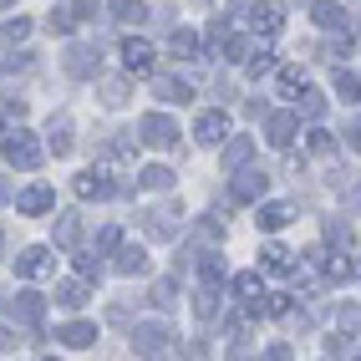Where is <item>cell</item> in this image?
<instances>
[{
	"instance_id": "6da1fadb",
	"label": "cell",
	"mask_w": 361,
	"mask_h": 361,
	"mask_svg": "<svg viewBox=\"0 0 361 361\" xmlns=\"http://www.w3.org/2000/svg\"><path fill=\"white\" fill-rule=\"evenodd\" d=\"M137 133H142L148 148H178V123H173V117H163V112H148L137 123Z\"/></svg>"
},
{
	"instance_id": "7a4b0ae2",
	"label": "cell",
	"mask_w": 361,
	"mask_h": 361,
	"mask_svg": "<svg viewBox=\"0 0 361 361\" xmlns=\"http://www.w3.org/2000/svg\"><path fill=\"white\" fill-rule=\"evenodd\" d=\"M168 341H173V331L158 326V321H142V326L133 331V351H137V356H148V361H153V356H163V351H168Z\"/></svg>"
},
{
	"instance_id": "3957f363",
	"label": "cell",
	"mask_w": 361,
	"mask_h": 361,
	"mask_svg": "<svg viewBox=\"0 0 361 361\" xmlns=\"http://www.w3.org/2000/svg\"><path fill=\"white\" fill-rule=\"evenodd\" d=\"M71 188H77V199H112L117 194V183L107 178V168H82Z\"/></svg>"
},
{
	"instance_id": "277c9868",
	"label": "cell",
	"mask_w": 361,
	"mask_h": 361,
	"mask_svg": "<svg viewBox=\"0 0 361 361\" xmlns=\"http://www.w3.org/2000/svg\"><path fill=\"white\" fill-rule=\"evenodd\" d=\"M51 270H56V259H51V250H41V245L20 250V259H16V275L20 280H46Z\"/></svg>"
},
{
	"instance_id": "5b68a950",
	"label": "cell",
	"mask_w": 361,
	"mask_h": 361,
	"mask_svg": "<svg viewBox=\"0 0 361 361\" xmlns=\"http://www.w3.org/2000/svg\"><path fill=\"white\" fill-rule=\"evenodd\" d=\"M153 56H158V51H153L148 41H137V36H128V41H123V66L133 71V77H153V66H158Z\"/></svg>"
},
{
	"instance_id": "8992f818",
	"label": "cell",
	"mask_w": 361,
	"mask_h": 361,
	"mask_svg": "<svg viewBox=\"0 0 361 361\" xmlns=\"http://www.w3.org/2000/svg\"><path fill=\"white\" fill-rule=\"evenodd\" d=\"M6 163L36 168V163H41V142H36L31 133H11V137H6Z\"/></svg>"
},
{
	"instance_id": "52a82bcc",
	"label": "cell",
	"mask_w": 361,
	"mask_h": 361,
	"mask_svg": "<svg viewBox=\"0 0 361 361\" xmlns=\"http://www.w3.org/2000/svg\"><path fill=\"white\" fill-rule=\"evenodd\" d=\"M264 188H270V173H259V168H250V173H239V178H234L229 199H234V204H255V199H264Z\"/></svg>"
},
{
	"instance_id": "ba28073f",
	"label": "cell",
	"mask_w": 361,
	"mask_h": 361,
	"mask_svg": "<svg viewBox=\"0 0 361 361\" xmlns=\"http://www.w3.org/2000/svg\"><path fill=\"white\" fill-rule=\"evenodd\" d=\"M194 137L209 142V148H224V142H229V117L224 112H204L199 123H194Z\"/></svg>"
},
{
	"instance_id": "9c48e42d",
	"label": "cell",
	"mask_w": 361,
	"mask_h": 361,
	"mask_svg": "<svg viewBox=\"0 0 361 361\" xmlns=\"http://www.w3.org/2000/svg\"><path fill=\"white\" fill-rule=\"evenodd\" d=\"M264 133H270V148H290L295 133H300V117H295V112H270Z\"/></svg>"
},
{
	"instance_id": "30bf717a",
	"label": "cell",
	"mask_w": 361,
	"mask_h": 361,
	"mask_svg": "<svg viewBox=\"0 0 361 361\" xmlns=\"http://www.w3.org/2000/svg\"><path fill=\"white\" fill-rule=\"evenodd\" d=\"M41 316H46V300H41L36 290H20V295L11 300V321H20V326H41Z\"/></svg>"
},
{
	"instance_id": "8fae6325",
	"label": "cell",
	"mask_w": 361,
	"mask_h": 361,
	"mask_svg": "<svg viewBox=\"0 0 361 361\" xmlns=\"http://www.w3.org/2000/svg\"><path fill=\"white\" fill-rule=\"evenodd\" d=\"M97 66H102L97 46H71V51H66V71H71V77H97Z\"/></svg>"
},
{
	"instance_id": "7c38bea8",
	"label": "cell",
	"mask_w": 361,
	"mask_h": 361,
	"mask_svg": "<svg viewBox=\"0 0 361 361\" xmlns=\"http://www.w3.org/2000/svg\"><path fill=\"white\" fill-rule=\"evenodd\" d=\"M16 209H20V214H51V209H56V194H51L46 183H31L26 194H16Z\"/></svg>"
},
{
	"instance_id": "4fadbf2b",
	"label": "cell",
	"mask_w": 361,
	"mask_h": 361,
	"mask_svg": "<svg viewBox=\"0 0 361 361\" xmlns=\"http://www.w3.org/2000/svg\"><path fill=\"white\" fill-rule=\"evenodd\" d=\"M56 341H61V346H71V351H87L92 341H97V326H92V321H71V326H61V331H56Z\"/></svg>"
},
{
	"instance_id": "5bb4252c",
	"label": "cell",
	"mask_w": 361,
	"mask_h": 361,
	"mask_svg": "<svg viewBox=\"0 0 361 361\" xmlns=\"http://www.w3.org/2000/svg\"><path fill=\"white\" fill-rule=\"evenodd\" d=\"M112 264H117V275H148V250H142V245H123L112 255Z\"/></svg>"
},
{
	"instance_id": "9a60e30c",
	"label": "cell",
	"mask_w": 361,
	"mask_h": 361,
	"mask_svg": "<svg viewBox=\"0 0 361 361\" xmlns=\"http://www.w3.org/2000/svg\"><path fill=\"white\" fill-rule=\"evenodd\" d=\"M173 219H183V214H178L173 204L153 209V214H148V234H153V239H173V234H178V224H173Z\"/></svg>"
},
{
	"instance_id": "2e32d148",
	"label": "cell",
	"mask_w": 361,
	"mask_h": 361,
	"mask_svg": "<svg viewBox=\"0 0 361 361\" xmlns=\"http://www.w3.org/2000/svg\"><path fill=\"white\" fill-rule=\"evenodd\" d=\"M250 158H255V137H229L224 153H219V163L229 168V173H234V168H245Z\"/></svg>"
},
{
	"instance_id": "e0dca14e",
	"label": "cell",
	"mask_w": 361,
	"mask_h": 361,
	"mask_svg": "<svg viewBox=\"0 0 361 361\" xmlns=\"http://www.w3.org/2000/svg\"><path fill=\"white\" fill-rule=\"evenodd\" d=\"M51 239H56L61 250H77V245H82V219H77V214H56Z\"/></svg>"
},
{
	"instance_id": "ac0fdd59",
	"label": "cell",
	"mask_w": 361,
	"mask_h": 361,
	"mask_svg": "<svg viewBox=\"0 0 361 361\" xmlns=\"http://www.w3.org/2000/svg\"><path fill=\"white\" fill-rule=\"evenodd\" d=\"M259 264H264L270 275H290V270H295V255L285 250V245H264V250H259Z\"/></svg>"
},
{
	"instance_id": "d6986e66",
	"label": "cell",
	"mask_w": 361,
	"mask_h": 361,
	"mask_svg": "<svg viewBox=\"0 0 361 361\" xmlns=\"http://www.w3.org/2000/svg\"><path fill=\"white\" fill-rule=\"evenodd\" d=\"M153 92H158L163 102H178V107H183V102H194V87H188L183 77H158Z\"/></svg>"
},
{
	"instance_id": "ffe728a7",
	"label": "cell",
	"mask_w": 361,
	"mask_h": 361,
	"mask_svg": "<svg viewBox=\"0 0 361 361\" xmlns=\"http://www.w3.org/2000/svg\"><path fill=\"white\" fill-rule=\"evenodd\" d=\"M310 16H316L321 31H341V26H346V11L336 6V0H316V6H310Z\"/></svg>"
},
{
	"instance_id": "44dd1931",
	"label": "cell",
	"mask_w": 361,
	"mask_h": 361,
	"mask_svg": "<svg viewBox=\"0 0 361 361\" xmlns=\"http://www.w3.org/2000/svg\"><path fill=\"white\" fill-rule=\"evenodd\" d=\"M264 234H275V229H285L290 224V204H259V219H255Z\"/></svg>"
},
{
	"instance_id": "7402d4cb",
	"label": "cell",
	"mask_w": 361,
	"mask_h": 361,
	"mask_svg": "<svg viewBox=\"0 0 361 361\" xmlns=\"http://www.w3.org/2000/svg\"><path fill=\"white\" fill-rule=\"evenodd\" d=\"M199 285H204V290H219V285H224V259L219 255H204L199 259Z\"/></svg>"
},
{
	"instance_id": "603a6c76",
	"label": "cell",
	"mask_w": 361,
	"mask_h": 361,
	"mask_svg": "<svg viewBox=\"0 0 361 361\" xmlns=\"http://www.w3.org/2000/svg\"><path fill=\"white\" fill-rule=\"evenodd\" d=\"M245 16H250V26L264 31V36H275V31H280V11H275V6H250Z\"/></svg>"
},
{
	"instance_id": "cb8c5ba5",
	"label": "cell",
	"mask_w": 361,
	"mask_h": 361,
	"mask_svg": "<svg viewBox=\"0 0 361 361\" xmlns=\"http://www.w3.org/2000/svg\"><path fill=\"white\" fill-rule=\"evenodd\" d=\"M56 305H66V310L87 305V280H61L56 285Z\"/></svg>"
},
{
	"instance_id": "d4e9b609",
	"label": "cell",
	"mask_w": 361,
	"mask_h": 361,
	"mask_svg": "<svg viewBox=\"0 0 361 361\" xmlns=\"http://www.w3.org/2000/svg\"><path fill=\"white\" fill-rule=\"evenodd\" d=\"M234 295L245 300V305H259V300H264V285H259V275H255V270H245V275L234 280Z\"/></svg>"
},
{
	"instance_id": "484cf974",
	"label": "cell",
	"mask_w": 361,
	"mask_h": 361,
	"mask_svg": "<svg viewBox=\"0 0 361 361\" xmlns=\"http://www.w3.org/2000/svg\"><path fill=\"white\" fill-rule=\"evenodd\" d=\"M107 158H112V163H137V148H133V133H117V137L107 142Z\"/></svg>"
},
{
	"instance_id": "4316f807",
	"label": "cell",
	"mask_w": 361,
	"mask_h": 361,
	"mask_svg": "<svg viewBox=\"0 0 361 361\" xmlns=\"http://www.w3.org/2000/svg\"><path fill=\"white\" fill-rule=\"evenodd\" d=\"M31 36V20L26 16H16V20H6V26H0V46H20Z\"/></svg>"
},
{
	"instance_id": "83f0119b",
	"label": "cell",
	"mask_w": 361,
	"mask_h": 361,
	"mask_svg": "<svg viewBox=\"0 0 361 361\" xmlns=\"http://www.w3.org/2000/svg\"><path fill=\"white\" fill-rule=\"evenodd\" d=\"M168 51H173V56H199V36L194 31H173V41H168Z\"/></svg>"
},
{
	"instance_id": "f1b7e54d",
	"label": "cell",
	"mask_w": 361,
	"mask_h": 361,
	"mask_svg": "<svg viewBox=\"0 0 361 361\" xmlns=\"http://www.w3.org/2000/svg\"><path fill=\"white\" fill-rule=\"evenodd\" d=\"M107 11H112L117 20H142V16H148V6H142V0H107Z\"/></svg>"
},
{
	"instance_id": "f546056e",
	"label": "cell",
	"mask_w": 361,
	"mask_h": 361,
	"mask_svg": "<svg viewBox=\"0 0 361 361\" xmlns=\"http://www.w3.org/2000/svg\"><path fill=\"white\" fill-rule=\"evenodd\" d=\"M336 326H341V336H361V305H341L336 310Z\"/></svg>"
},
{
	"instance_id": "4dcf8cb0",
	"label": "cell",
	"mask_w": 361,
	"mask_h": 361,
	"mask_svg": "<svg viewBox=\"0 0 361 361\" xmlns=\"http://www.w3.org/2000/svg\"><path fill=\"white\" fill-rule=\"evenodd\" d=\"M46 137H51V153H56V158L71 153V123H51V133H46Z\"/></svg>"
},
{
	"instance_id": "1f68e13d",
	"label": "cell",
	"mask_w": 361,
	"mask_h": 361,
	"mask_svg": "<svg viewBox=\"0 0 361 361\" xmlns=\"http://www.w3.org/2000/svg\"><path fill=\"white\" fill-rule=\"evenodd\" d=\"M336 92H341V102H361V82L351 71H336Z\"/></svg>"
},
{
	"instance_id": "d6a6232c",
	"label": "cell",
	"mask_w": 361,
	"mask_h": 361,
	"mask_svg": "<svg viewBox=\"0 0 361 361\" xmlns=\"http://www.w3.org/2000/svg\"><path fill=\"white\" fill-rule=\"evenodd\" d=\"M275 92H280V97H295V92H300V71H295V66H285L280 77H275Z\"/></svg>"
},
{
	"instance_id": "836d02e7",
	"label": "cell",
	"mask_w": 361,
	"mask_h": 361,
	"mask_svg": "<svg viewBox=\"0 0 361 361\" xmlns=\"http://www.w3.org/2000/svg\"><path fill=\"white\" fill-rule=\"evenodd\" d=\"M142 188H173V173H168V168H142Z\"/></svg>"
},
{
	"instance_id": "e575fe53",
	"label": "cell",
	"mask_w": 361,
	"mask_h": 361,
	"mask_svg": "<svg viewBox=\"0 0 361 361\" xmlns=\"http://www.w3.org/2000/svg\"><path fill=\"white\" fill-rule=\"evenodd\" d=\"M275 66V51H270V46H255V51H250V77H259V71H270Z\"/></svg>"
},
{
	"instance_id": "d590c367",
	"label": "cell",
	"mask_w": 361,
	"mask_h": 361,
	"mask_svg": "<svg viewBox=\"0 0 361 361\" xmlns=\"http://www.w3.org/2000/svg\"><path fill=\"white\" fill-rule=\"evenodd\" d=\"M300 107H305V117H321L326 112V97H321L316 87H300Z\"/></svg>"
},
{
	"instance_id": "8d00e7d4",
	"label": "cell",
	"mask_w": 361,
	"mask_h": 361,
	"mask_svg": "<svg viewBox=\"0 0 361 361\" xmlns=\"http://www.w3.org/2000/svg\"><path fill=\"white\" fill-rule=\"evenodd\" d=\"M173 295H178V285H173V280H158V285H153V305H158V310H168V305H178Z\"/></svg>"
},
{
	"instance_id": "74e56055",
	"label": "cell",
	"mask_w": 361,
	"mask_h": 361,
	"mask_svg": "<svg viewBox=\"0 0 361 361\" xmlns=\"http://www.w3.org/2000/svg\"><path fill=\"white\" fill-rule=\"evenodd\" d=\"M102 102L107 107H123L128 102V82H102Z\"/></svg>"
},
{
	"instance_id": "f35d334b",
	"label": "cell",
	"mask_w": 361,
	"mask_h": 361,
	"mask_svg": "<svg viewBox=\"0 0 361 361\" xmlns=\"http://www.w3.org/2000/svg\"><path fill=\"white\" fill-rule=\"evenodd\" d=\"M305 148H310V153H331V133H326V128H310V133H305Z\"/></svg>"
},
{
	"instance_id": "ab89813d",
	"label": "cell",
	"mask_w": 361,
	"mask_h": 361,
	"mask_svg": "<svg viewBox=\"0 0 361 361\" xmlns=\"http://www.w3.org/2000/svg\"><path fill=\"white\" fill-rule=\"evenodd\" d=\"M71 26H77V11H51V31L56 36H71Z\"/></svg>"
},
{
	"instance_id": "60d3db41",
	"label": "cell",
	"mask_w": 361,
	"mask_h": 361,
	"mask_svg": "<svg viewBox=\"0 0 361 361\" xmlns=\"http://www.w3.org/2000/svg\"><path fill=\"white\" fill-rule=\"evenodd\" d=\"M326 275H331V280H351V275H356V264H351V259H341V255H336V259L326 264Z\"/></svg>"
},
{
	"instance_id": "b9f144b4",
	"label": "cell",
	"mask_w": 361,
	"mask_h": 361,
	"mask_svg": "<svg viewBox=\"0 0 361 361\" xmlns=\"http://www.w3.org/2000/svg\"><path fill=\"white\" fill-rule=\"evenodd\" d=\"M77 270H82V280L102 275V255H82V259H77Z\"/></svg>"
},
{
	"instance_id": "7bdbcfd3",
	"label": "cell",
	"mask_w": 361,
	"mask_h": 361,
	"mask_svg": "<svg viewBox=\"0 0 361 361\" xmlns=\"http://www.w3.org/2000/svg\"><path fill=\"white\" fill-rule=\"evenodd\" d=\"M264 316H290V295H270V305H264Z\"/></svg>"
},
{
	"instance_id": "ee69618b",
	"label": "cell",
	"mask_w": 361,
	"mask_h": 361,
	"mask_svg": "<svg viewBox=\"0 0 361 361\" xmlns=\"http://www.w3.org/2000/svg\"><path fill=\"white\" fill-rule=\"evenodd\" d=\"M264 361H295V356H290V346L280 341V346H270V351H264Z\"/></svg>"
},
{
	"instance_id": "f6af8a7d",
	"label": "cell",
	"mask_w": 361,
	"mask_h": 361,
	"mask_svg": "<svg viewBox=\"0 0 361 361\" xmlns=\"http://www.w3.org/2000/svg\"><path fill=\"white\" fill-rule=\"evenodd\" d=\"M346 137H351V148L361 153V123H351V133H346Z\"/></svg>"
},
{
	"instance_id": "bcb514c9",
	"label": "cell",
	"mask_w": 361,
	"mask_h": 361,
	"mask_svg": "<svg viewBox=\"0 0 361 361\" xmlns=\"http://www.w3.org/2000/svg\"><path fill=\"white\" fill-rule=\"evenodd\" d=\"M6 199H11V183H6V178H0V204H6Z\"/></svg>"
},
{
	"instance_id": "7dc6e473",
	"label": "cell",
	"mask_w": 361,
	"mask_h": 361,
	"mask_svg": "<svg viewBox=\"0 0 361 361\" xmlns=\"http://www.w3.org/2000/svg\"><path fill=\"white\" fill-rule=\"evenodd\" d=\"M0 6H11V0H0Z\"/></svg>"
},
{
	"instance_id": "c3c4849f",
	"label": "cell",
	"mask_w": 361,
	"mask_h": 361,
	"mask_svg": "<svg viewBox=\"0 0 361 361\" xmlns=\"http://www.w3.org/2000/svg\"><path fill=\"white\" fill-rule=\"evenodd\" d=\"M356 361H361V356H356Z\"/></svg>"
}]
</instances>
